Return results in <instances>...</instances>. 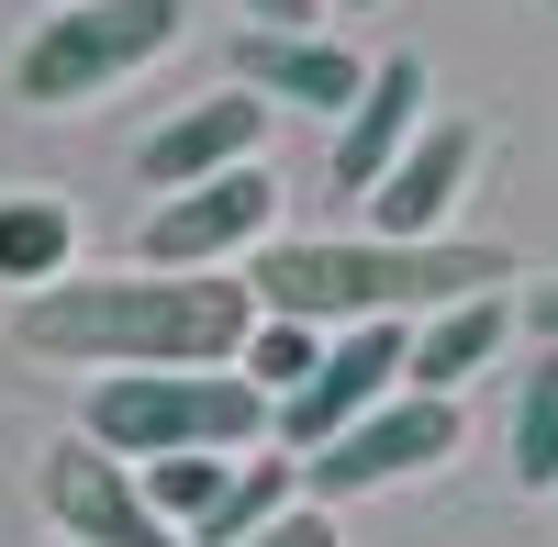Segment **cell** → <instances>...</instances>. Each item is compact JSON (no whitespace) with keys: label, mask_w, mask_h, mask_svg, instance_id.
<instances>
[{"label":"cell","mask_w":558,"mask_h":547,"mask_svg":"<svg viewBox=\"0 0 558 547\" xmlns=\"http://www.w3.org/2000/svg\"><path fill=\"white\" fill-rule=\"evenodd\" d=\"M12 336L57 369H235L257 336V291L223 268H134V280H45Z\"/></svg>","instance_id":"1"},{"label":"cell","mask_w":558,"mask_h":547,"mask_svg":"<svg viewBox=\"0 0 558 547\" xmlns=\"http://www.w3.org/2000/svg\"><path fill=\"white\" fill-rule=\"evenodd\" d=\"M492 280H514V257L481 235H268L246 291L257 313H302V325H413V313H447Z\"/></svg>","instance_id":"2"},{"label":"cell","mask_w":558,"mask_h":547,"mask_svg":"<svg viewBox=\"0 0 558 547\" xmlns=\"http://www.w3.org/2000/svg\"><path fill=\"white\" fill-rule=\"evenodd\" d=\"M268 414L279 402L246 380V369H112L101 391H89V425L112 459H246V447H268Z\"/></svg>","instance_id":"3"},{"label":"cell","mask_w":558,"mask_h":547,"mask_svg":"<svg viewBox=\"0 0 558 547\" xmlns=\"http://www.w3.org/2000/svg\"><path fill=\"white\" fill-rule=\"evenodd\" d=\"M179 45V0H68V12H45L12 57V101L23 112H78L123 89L134 68H157Z\"/></svg>","instance_id":"4"},{"label":"cell","mask_w":558,"mask_h":547,"mask_svg":"<svg viewBox=\"0 0 558 547\" xmlns=\"http://www.w3.org/2000/svg\"><path fill=\"white\" fill-rule=\"evenodd\" d=\"M436 459H458V402L447 391H391L380 414H357L347 436H324L302 459V491H313V503H357V491L425 481Z\"/></svg>","instance_id":"5"},{"label":"cell","mask_w":558,"mask_h":547,"mask_svg":"<svg viewBox=\"0 0 558 547\" xmlns=\"http://www.w3.org/2000/svg\"><path fill=\"white\" fill-rule=\"evenodd\" d=\"M34 491H45V514H57L68 547H191V536L146 503L134 459H112L101 436H57L45 470H34Z\"/></svg>","instance_id":"6"},{"label":"cell","mask_w":558,"mask_h":547,"mask_svg":"<svg viewBox=\"0 0 558 547\" xmlns=\"http://www.w3.org/2000/svg\"><path fill=\"white\" fill-rule=\"evenodd\" d=\"M268 235H279V179L268 168H223V179L168 191L146 212V235H134V257H146V268H235Z\"/></svg>","instance_id":"7"},{"label":"cell","mask_w":558,"mask_h":547,"mask_svg":"<svg viewBox=\"0 0 558 547\" xmlns=\"http://www.w3.org/2000/svg\"><path fill=\"white\" fill-rule=\"evenodd\" d=\"M402 369H413V325H336L324 336V369L268 414V436L291 447V459H313L324 436H347L357 414H380V402L402 391Z\"/></svg>","instance_id":"8"},{"label":"cell","mask_w":558,"mask_h":547,"mask_svg":"<svg viewBox=\"0 0 558 547\" xmlns=\"http://www.w3.org/2000/svg\"><path fill=\"white\" fill-rule=\"evenodd\" d=\"M268 112H279V101H257V89H213V101L168 112V123L146 134V146H134V179H146V191H191V179L257 168V146H268Z\"/></svg>","instance_id":"9"},{"label":"cell","mask_w":558,"mask_h":547,"mask_svg":"<svg viewBox=\"0 0 558 547\" xmlns=\"http://www.w3.org/2000/svg\"><path fill=\"white\" fill-rule=\"evenodd\" d=\"M470 179H481V123L470 112H436L425 134H413V157L368 191V235H447V212L470 202Z\"/></svg>","instance_id":"10"},{"label":"cell","mask_w":558,"mask_h":547,"mask_svg":"<svg viewBox=\"0 0 558 547\" xmlns=\"http://www.w3.org/2000/svg\"><path fill=\"white\" fill-rule=\"evenodd\" d=\"M436 123V78L425 57H368V89L357 112L336 123V191H380V179L413 157V134Z\"/></svg>","instance_id":"11"},{"label":"cell","mask_w":558,"mask_h":547,"mask_svg":"<svg viewBox=\"0 0 558 547\" xmlns=\"http://www.w3.org/2000/svg\"><path fill=\"white\" fill-rule=\"evenodd\" d=\"M235 89H257V101H279V112H357V89H368V68H357V45H336V34H268V23H246L235 34Z\"/></svg>","instance_id":"12"},{"label":"cell","mask_w":558,"mask_h":547,"mask_svg":"<svg viewBox=\"0 0 558 547\" xmlns=\"http://www.w3.org/2000/svg\"><path fill=\"white\" fill-rule=\"evenodd\" d=\"M502 336H514V302L502 291H470V302H447V313H413V369H402V391H470L492 357H502Z\"/></svg>","instance_id":"13"},{"label":"cell","mask_w":558,"mask_h":547,"mask_svg":"<svg viewBox=\"0 0 558 547\" xmlns=\"http://www.w3.org/2000/svg\"><path fill=\"white\" fill-rule=\"evenodd\" d=\"M291 503H313V491H302V459L268 436V459H235V481H223V503L191 525V547H246L257 525H279Z\"/></svg>","instance_id":"14"},{"label":"cell","mask_w":558,"mask_h":547,"mask_svg":"<svg viewBox=\"0 0 558 547\" xmlns=\"http://www.w3.org/2000/svg\"><path fill=\"white\" fill-rule=\"evenodd\" d=\"M68 257H78V212L57 191H0V280L45 291V280H68Z\"/></svg>","instance_id":"15"},{"label":"cell","mask_w":558,"mask_h":547,"mask_svg":"<svg viewBox=\"0 0 558 547\" xmlns=\"http://www.w3.org/2000/svg\"><path fill=\"white\" fill-rule=\"evenodd\" d=\"M235 369L268 391V402H291L313 369H324V325H302V313H257V336H246V357Z\"/></svg>","instance_id":"16"},{"label":"cell","mask_w":558,"mask_h":547,"mask_svg":"<svg viewBox=\"0 0 558 547\" xmlns=\"http://www.w3.org/2000/svg\"><path fill=\"white\" fill-rule=\"evenodd\" d=\"M514 481L558 491V347H536V369L514 391Z\"/></svg>","instance_id":"17"},{"label":"cell","mask_w":558,"mask_h":547,"mask_svg":"<svg viewBox=\"0 0 558 547\" xmlns=\"http://www.w3.org/2000/svg\"><path fill=\"white\" fill-rule=\"evenodd\" d=\"M134 481H146V503L179 525V536H191L213 503H223V481H235V459H146V470H134Z\"/></svg>","instance_id":"18"},{"label":"cell","mask_w":558,"mask_h":547,"mask_svg":"<svg viewBox=\"0 0 558 547\" xmlns=\"http://www.w3.org/2000/svg\"><path fill=\"white\" fill-rule=\"evenodd\" d=\"M246 547H347V536H336V503H291L279 525H257Z\"/></svg>","instance_id":"19"},{"label":"cell","mask_w":558,"mask_h":547,"mask_svg":"<svg viewBox=\"0 0 558 547\" xmlns=\"http://www.w3.org/2000/svg\"><path fill=\"white\" fill-rule=\"evenodd\" d=\"M246 23H268V34H313L324 23V0H235Z\"/></svg>","instance_id":"20"},{"label":"cell","mask_w":558,"mask_h":547,"mask_svg":"<svg viewBox=\"0 0 558 547\" xmlns=\"http://www.w3.org/2000/svg\"><path fill=\"white\" fill-rule=\"evenodd\" d=\"M514 325H525V336H536V347H558V280H536V291H525V302H514Z\"/></svg>","instance_id":"21"},{"label":"cell","mask_w":558,"mask_h":547,"mask_svg":"<svg viewBox=\"0 0 558 547\" xmlns=\"http://www.w3.org/2000/svg\"><path fill=\"white\" fill-rule=\"evenodd\" d=\"M324 12H380V0H324Z\"/></svg>","instance_id":"22"},{"label":"cell","mask_w":558,"mask_h":547,"mask_svg":"<svg viewBox=\"0 0 558 547\" xmlns=\"http://www.w3.org/2000/svg\"><path fill=\"white\" fill-rule=\"evenodd\" d=\"M547 12H558V0H547Z\"/></svg>","instance_id":"23"},{"label":"cell","mask_w":558,"mask_h":547,"mask_svg":"<svg viewBox=\"0 0 558 547\" xmlns=\"http://www.w3.org/2000/svg\"><path fill=\"white\" fill-rule=\"evenodd\" d=\"M547 503H558V491H547Z\"/></svg>","instance_id":"24"}]
</instances>
